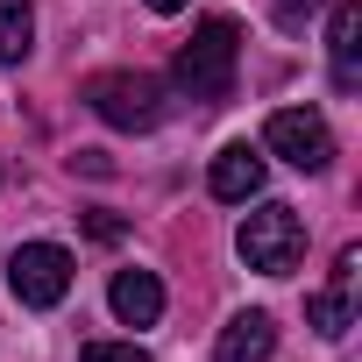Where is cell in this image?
<instances>
[{"mask_svg":"<svg viewBox=\"0 0 362 362\" xmlns=\"http://www.w3.org/2000/svg\"><path fill=\"white\" fill-rule=\"evenodd\" d=\"M206 192H214V199H228V206L256 199V192H263V156H256L249 142H228V149L214 156V170H206Z\"/></svg>","mask_w":362,"mask_h":362,"instance_id":"7","label":"cell"},{"mask_svg":"<svg viewBox=\"0 0 362 362\" xmlns=\"http://www.w3.org/2000/svg\"><path fill=\"white\" fill-rule=\"evenodd\" d=\"M8 291L22 298V305H57L64 291H71V256L57 249V242H22L15 249V263H8Z\"/></svg>","mask_w":362,"mask_h":362,"instance_id":"5","label":"cell"},{"mask_svg":"<svg viewBox=\"0 0 362 362\" xmlns=\"http://www.w3.org/2000/svg\"><path fill=\"white\" fill-rule=\"evenodd\" d=\"M270 156H284L291 170H327L334 163V128L313 114V107H277L270 128H263Z\"/></svg>","mask_w":362,"mask_h":362,"instance_id":"4","label":"cell"},{"mask_svg":"<svg viewBox=\"0 0 362 362\" xmlns=\"http://www.w3.org/2000/svg\"><path fill=\"white\" fill-rule=\"evenodd\" d=\"M305 320H313V327H320L327 341H341V334L355 327V298H348V284L334 277L327 291H313V298H305Z\"/></svg>","mask_w":362,"mask_h":362,"instance_id":"10","label":"cell"},{"mask_svg":"<svg viewBox=\"0 0 362 362\" xmlns=\"http://www.w3.org/2000/svg\"><path fill=\"white\" fill-rule=\"evenodd\" d=\"M86 362H149L135 341H86Z\"/></svg>","mask_w":362,"mask_h":362,"instance_id":"12","label":"cell"},{"mask_svg":"<svg viewBox=\"0 0 362 362\" xmlns=\"http://www.w3.org/2000/svg\"><path fill=\"white\" fill-rule=\"evenodd\" d=\"M36 43V8L29 0H0V64H22Z\"/></svg>","mask_w":362,"mask_h":362,"instance_id":"11","label":"cell"},{"mask_svg":"<svg viewBox=\"0 0 362 362\" xmlns=\"http://www.w3.org/2000/svg\"><path fill=\"white\" fill-rule=\"evenodd\" d=\"M320 8H327V0H277V29H291V36H298Z\"/></svg>","mask_w":362,"mask_h":362,"instance_id":"13","label":"cell"},{"mask_svg":"<svg viewBox=\"0 0 362 362\" xmlns=\"http://www.w3.org/2000/svg\"><path fill=\"white\" fill-rule=\"evenodd\" d=\"M270 348H277V320L270 313H235L214 341V362H270Z\"/></svg>","mask_w":362,"mask_h":362,"instance_id":"9","label":"cell"},{"mask_svg":"<svg viewBox=\"0 0 362 362\" xmlns=\"http://www.w3.org/2000/svg\"><path fill=\"white\" fill-rule=\"evenodd\" d=\"M235 249H242V263H249V270L284 277V270H298V256H305V221H298L284 199H263V206L242 221Z\"/></svg>","mask_w":362,"mask_h":362,"instance_id":"2","label":"cell"},{"mask_svg":"<svg viewBox=\"0 0 362 362\" xmlns=\"http://www.w3.org/2000/svg\"><path fill=\"white\" fill-rule=\"evenodd\" d=\"M86 100L107 128H156L163 121V86L142 71H100V78H86Z\"/></svg>","mask_w":362,"mask_h":362,"instance_id":"3","label":"cell"},{"mask_svg":"<svg viewBox=\"0 0 362 362\" xmlns=\"http://www.w3.org/2000/svg\"><path fill=\"white\" fill-rule=\"evenodd\" d=\"M107 305H114L121 327H156V320H163V284H156V270H114Z\"/></svg>","mask_w":362,"mask_h":362,"instance_id":"6","label":"cell"},{"mask_svg":"<svg viewBox=\"0 0 362 362\" xmlns=\"http://www.w3.org/2000/svg\"><path fill=\"white\" fill-rule=\"evenodd\" d=\"M235 64H242V29L228 15H206L192 29V43L177 50V86H185L199 107H214V100L235 93Z\"/></svg>","mask_w":362,"mask_h":362,"instance_id":"1","label":"cell"},{"mask_svg":"<svg viewBox=\"0 0 362 362\" xmlns=\"http://www.w3.org/2000/svg\"><path fill=\"white\" fill-rule=\"evenodd\" d=\"M327 50H334V86L355 93L362 86V8L355 0H341V8L327 15Z\"/></svg>","mask_w":362,"mask_h":362,"instance_id":"8","label":"cell"},{"mask_svg":"<svg viewBox=\"0 0 362 362\" xmlns=\"http://www.w3.org/2000/svg\"><path fill=\"white\" fill-rule=\"evenodd\" d=\"M142 8H149V15H177V8H185V0H142Z\"/></svg>","mask_w":362,"mask_h":362,"instance_id":"14","label":"cell"}]
</instances>
